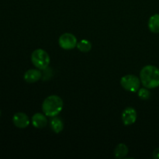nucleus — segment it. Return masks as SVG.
<instances>
[{
    "label": "nucleus",
    "instance_id": "obj_1",
    "mask_svg": "<svg viewBox=\"0 0 159 159\" xmlns=\"http://www.w3.org/2000/svg\"><path fill=\"white\" fill-rule=\"evenodd\" d=\"M140 79L145 88H157L159 86V68L154 65H146L140 71Z\"/></svg>",
    "mask_w": 159,
    "mask_h": 159
},
{
    "label": "nucleus",
    "instance_id": "obj_2",
    "mask_svg": "<svg viewBox=\"0 0 159 159\" xmlns=\"http://www.w3.org/2000/svg\"><path fill=\"white\" fill-rule=\"evenodd\" d=\"M63 105V100L60 96L51 95L43 100L42 103V110L47 116L54 117L61 112Z\"/></svg>",
    "mask_w": 159,
    "mask_h": 159
},
{
    "label": "nucleus",
    "instance_id": "obj_3",
    "mask_svg": "<svg viewBox=\"0 0 159 159\" xmlns=\"http://www.w3.org/2000/svg\"><path fill=\"white\" fill-rule=\"evenodd\" d=\"M31 61L33 65L40 70H45L49 66L51 58L44 50L37 49L31 54Z\"/></svg>",
    "mask_w": 159,
    "mask_h": 159
},
{
    "label": "nucleus",
    "instance_id": "obj_4",
    "mask_svg": "<svg viewBox=\"0 0 159 159\" xmlns=\"http://www.w3.org/2000/svg\"><path fill=\"white\" fill-rule=\"evenodd\" d=\"M141 79L134 75H127L121 78L120 85L126 91L136 93L141 86Z\"/></svg>",
    "mask_w": 159,
    "mask_h": 159
},
{
    "label": "nucleus",
    "instance_id": "obj_5",
    "mask_svg": "<svg viewBox=\"0 0 159 159\" xmlns=\"http://www.w3.org/2000/svg\"><path fill=\"white\" fill-rule=\"evenodd\" d=\"M59 45L64 50H71L77 47V38L75 36L70 33L63 34L58 40Z\"/></svg>",
    "mask_w": 159,
    "mask_h": 159
},
{
    "label": "nucleus",
    "instance_id": "obj_6",
    "mask_svg": "<svg viewBox=\"0 0 159 159\" xmlns=\"http://www.w3.org/2000/svg\"><path fill=\"white\" fill-rule=\"evenodd\" d=\"M137 120V112L133 107H127L122 113L123 124L130 126L134 124Z\"/></svg>",
    "mask_w": 159,
    "mask_h": 159
},
{
    "label": "nucleus",
    "instance_id": "obj_7",
    "mask_svg": "<svg viewBox=\"0 0 159 159\" xmlns=\"http://www.w3.org/2000/svg\"><path fill=\"white\" fill-rule=\"evenodd\" d=\"M12 122H13L14 125L16 127L20 129H25L30 125V118L26 113H16L14 114L13 117H12Z\"/></svg>",
    "mask_w": 159,
    "mask_h": 159
},
{
    "label": "nucleus",
    "instance_id": "obj_8",
    "mask_svg": "<svg viewBox=\"0 0 159 159\" xmlns=\"http://www.w3.org/2000/svg\"><path fill=\"white\" fill-rule=\"evenodd\" d=\"M31 122H32L33 126L36 128L43 129L48 125V121L47 119V116L44 113H37L32 116Z\"/></svg>",
    "mask_w": 159,
    "mask_h": 159
},
{
    "label": "nucleus",
    "instance_id": "obj_9",
    "mask_svg": "<svg viewBox=\"0 0 159 159\" xmlns=\"http://www.w3.org/2000/svg\"><path fill=\"white\" fill-rule=\"evenodd\" d=\"M42 73L40 69H30L25 72L23 79L28 83H34L41 79Z\"/></svg>",
    "mask_w": 159,
    "mask_h": 159
},
{
    "label": "nucleus",
    "instance_id": "obj_10",
    "mask_svg": "<svg viewBox=\"0 0 159 159\" xmlns=\"http://www.w3.org/2000/svg\"><path fill=\"white\" fill-rule=\"evenodd\" d=\"M50 126H51V128L52 129L53 131L56 134L61 132L64 128L63 121L61 118L57 117V116L52 117V119L51 120V122H50Z\"/></svg>",
    "mask_w": 159,
    "mask_h": 159
},
{
    "label": "nucleus",
    "instance_id": "obj_11",
    "mask_svg": "<svg viewBox=\"0 0 159 159\" xmlns=\"http://www.w3.org/2000/svg\"><path fill=\"white\" fill-rule=\"evenodd\" d=\"M148 28L151 32L154 34L159 33V14L152 16L148 20Z\"/></svg>",
    "mask_w": 159,
    "mask_h": 159
},
{
    "label": "nucleus",
    "instance_id": "obj_12",
    "mask_svg": "<svg viewBox=\"0 0 159 159\" xmlns=\"http://www.w3.org/2000/svg\"><path fill=\"white\" fill-rule=\"evenodd\" d=\"M128 148L125 144H119L114 150V156L116 158H124L128 154Z\"/></svg>",
    "mask_w": 159,
    "mask_h": 159
},
{
    "label": "nucleus",
    "instance_id": "obj_13",
    "mask_svg": "<svg viewBox=\"0 0 159 159\" xmlns=\"http://www.w3.org/2000/svg\"><path fill=\"white\" fill-rule=\"evenodd\" d=\"M77 48L81 52L87 53L91 51L92 49V43L88 40H82L77 43Z\"/></svg>",
    "mask_w": 159,
    "mask_h": 159
},
{
    "label": "nucleus",
    "instance_id": "obj_14",
    "mask_svg": "<svg viewBox=\"0 0 159 159\" xmlns=\"http://www.w3.org/2000/svg\"><path fill=\"white\" fill-rule=\"evenodd\" d=\"M138 94L140 99H143V100H147L151 97V93L149 91V89L145 88V87L142 89H139V90L138 91Z\"/></svg>",
    "mask_w": 159,
    "mask_h": 159
},
{
    "label": "nucleus",
    "instance_id": "obj_15",
    "mask_svg": "<svg viewBox=\"0 0 159 159\" xmlns=\"http://www.w3.org/2000/svg\"><path fill=\"white\" fill-rule=\"evenodd\" d=\"M152 157L155 159H159V148L155 149L152 154Z\"/></svg>",
    "mask_w": 159,
    "mask_h": 159
}]
</instances>
